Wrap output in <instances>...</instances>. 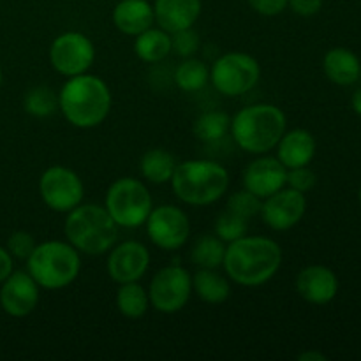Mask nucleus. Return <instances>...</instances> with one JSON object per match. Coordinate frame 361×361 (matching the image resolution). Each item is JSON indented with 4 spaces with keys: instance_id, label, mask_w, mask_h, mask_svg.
I'll return each instance as SVG.
<instances>
[{
    "instance_id": "nucleus-32",
    "label": "nucleus",
    "mask_w": 361,
    "mask_h": 361,
    "mask_svg": "<svg viewBox=\"0 0 361 361\" xmlns=\"http://www.w3.org/2000/svg\"><path fill=\"white\" fill-rule=\"evenodd\" d=\"M197 49H200V35L192 28L171 34V51H175L178 56L189 59V56H194Z\"/></svg>"
},
{
    "instance_id": "nucleus-2",
    "label": "nucleus",
    "mask_w": 361,
    "mask_h": 361,
    "mask_svg": "<svg viewBox=\"0 0 361 361\" xmlns=\"http://www.w3.org/2000/svg\"><path fill=\"white\" fill-rule=\"evenodd\" d=\"M59 109L71 126L92 129L109 115L111 92L99 76L78 74L63 83L59 94Z\"/></svg>"
},
{
    "instance_id": "nucleus-11",
    "label": "nucleus",
    "mask_w": 361,
    "mask_h": 361,
    "mask_svg": "<svg viewBox=\"0 0 361 361\" xmlns=\"http://www.w3.org/2000/svg\"><path fill=\"white\" fill-rule=\"evenodd\" d=\"M39 194L48 208L67 214L83 201V182L80 176L63 166H51L39 178Z\"/></svg>"
},
{
    "instance_id": "nucleus-34",
    "label": "nucleus",
    "mask_w": 361,
    "mask_h": 361,
    "mask_svg": "<svg viewBox=\"0 0 361 361\" xmlns=\"http://www.w3.org/2000/svg\"><path fill=\"white\" fill-rule=\"evenodd\" d=\"M316 173L309 169V166H300V168L288 169V185L298 192H309L316 185Z\"/></svg>"
},
{
    "instance_id": "nucleus-16",
    "label": "nucleus",
    "mask_w": 361,
    "mask_h": 361,
    "mask_svg": "<svg viewBox=\"0 0 361 361\" xmlns=\"http://www.w3.org/2000/svg\"><path fill=\"white\" fill-rule=\"evenodd\" d=\"M288 182V168L277 157H263L250 162L243 171V189L256 194L261 200L284 189Z\"/></svg>"
},
{
    "instance_id": "nucleus-35",
    "label": "nucleus",
    "mask_w": 361,
    "mask_h": 361,
    "mask_svg": "<svg viewBox=\"0 0 361 361\" xmlns=\"http://www.w3.org/2000/svg\"><path fill=\"white\" fill-rule=\"evenodd\" d=\"M289 0H247L250 7L261 16H277L288 7Z\"/></svg>"
},
{
    "instance_id": "nucleus-20",
    "label": "nucleus",
    "mask_w": 361,
    "mask_h": 361,
    "mask_svg": "<svg viewBox=\"0 0 361 361\" xmlns=\"http://www.w3.org/2000/svg\"><path fill=\"white\" fill-rule=\"evenodd\" d=\"M277 159L288 169L309 166L316 155V140L305 129H293L282 134L277 143Z\"/></svg>"
},
{
    "instance_id": "nucleus-41",
    "label": "nucleus",
    "mask_w": 361,
    "mask_h": 361,
    "mask_svg": "<svg viewBox=\"0 0 361 361\" xmlns=\"http://www.w3.org/2000/svg\"><path fill=\"white\" fill-rule=\"evenodd\" d=\"M358 197H360V203H361V187H360V192H358Z\"/></svg>"
},
{
    "instance_id": "nucleus-10",
    "label": "nucleus",
    "mask_w": 361,
    "mask_h": 361,
    "mask_svg": "<svg viewBox=\"0 0 361 361\" xmlns=\"http://www.w3.org/2000/svg\"><path fill=\"white\" fill-rule=\"evenodd\" d=\"M95 60V46L81 32H63L49 48V63L66 78L87 73Z\"/></svg>"
},
{
    "instance_id": "nucleus-27",
    "label": "nucleus",
    "mask_w": 361,
    "mask_h": 361,
    "mask_svg": "<svg viewBox=\"0 0 361 361\" xmlns=\"http://www.w3.org/2000/svg\"><path fill=\"white\" fill-rule=\"evenodd\" d=\"M210 80V71L203 60H197L194 56L183 60L175 71V83L178 85L180 90L183 92H200L207 87Z\"/></svg>"
},
{
    "instance_id": "nucleus-38",
    "label": "nucleus",
    "mask_w": 361,
    "mask_h": 361,
    "mask_svg": "<svg viewBox=\"0 0 361 361\" xmlns=\"http://www.w3.org/2000/svg\"><path fill=\"white\" fill-rule=\"evenodd\" d=\"M300 361H326L328 358L323 355V353H317V351H307V353H302V355L298 356Z\"/></svg>"
},
{
    "instance_id": "nucleus-18",
    "label": "nucleus",
    "mask_w": 361,
    "mask_h": 361,
    "mask_svg": "<svg viewBox=\"0 0 361 361\" xmlns=\"http://www.w3.org/2000/svg\"><path fill=\"white\" fill-rule=\"evenodd\" d=\"M155 23L168 34L192 28L201 14V0H155Z\"/></svg>"
},
{
    "instance_id": "nucleus-6",
    "label": "nucleus",
    "mask_w": 361,
    "mask_h": 361,
    "mask_svg": "<svg viewBox=\"0 0 361 361\" xmlns=\"http://www.w3.org/2000/svg\"><path fill=\"white\" fill-rule=\"evenodd\" d=\"M27 271L39 288L56 291L73 284L81 271L80 252L69 242L49 240L35 245L27 259Z\"/></svg>"
},
{
    "instance_id": "nucleus-24",
    "label": "nucleus",
    "mask_w": 361,
    "mask_h": 361,
    "mask_svg": "<svg viewBox=\"0 0 361 361\" xmlns=\"http://www.w3.org/2000/svg\"><path fill=\"white\" fill-rule=\"evenodd\" d=\"M176 164L171 154L164 148H154V150H148L147 154L141 157V175L152 183H166L171 180L173 171H175Z\"/></svg>"
},
{
    "instance_id": "nucleus-9",
    "label": "nucleus",
    "mask_w": 361,
    "mask_h": 361,
    "mask_svg": "<svg viewBox=\"0 0 361 361\" xmlns=\"http://www.w3.org/2000/svg\"><path fill=\"white\" fill-rule=\"evenodd\" d=\"M192 295V275L180 264L161 268L152 277L148 288L150 305L162 314H175L182 310Z\"/></svg>"
},
{
    "instance_id": "nucleus-22",
    "label": "nucleus",
    "mask_w": 361,
    "mask_h": 361,
    "mask_svg": "<svg viewBox=\"0 0 361 361\" xmlns=\"http://www.w3.org/2000/svg\"><path fill=\"white\" fill-rule=\"evenodd\" d=\"M192 289L204 303H224L231 295V286L224 275L212 268H200L192 277Z\"/></svg>"
},
{
    "instance_id": "nucleus-12",
    "label": "nucleus",
    "mask_w": 361,
    "mask_h": 361,
    "mask_svg": "<svg viewBox=\"0 0 361 361\" xmlns=\"http://www.w3.org/2000/svg\"><path fill=\"white\" fill-rule=\"evenodd\" d=\"M150 242L162 250H176L185 245L190 235V221L185 212L173 204L152 208L147 219Z\"/></svg>"
},
{
    "instance_id": "nucleus-7",
    "label": "nucleus",
    "mask_w": 361,
    "mask_h": 361,
    "mask_svg": "<svg viewBox=\"0 0 361 361\" xmlns=\"http://www.w3.org/2000/svg\"><path fill=\"white\" fill-rule=\"evenodd\" d=\"M104 208L118 228H140L147 222L154 200L143 182L136 178H118L106 192Z\"/></svg>"
},
{
    "instance_id": "nucleus-23",
    "label": "nucleus",
    "mask_w": 361,
    "mask_h": 361,
    "mask_svg": "<svg viewBox=\"0 0 361 361\" xmlns=\"http://www.w3.org/2000/svg\"><path fill=\"white\" fill-rule=\"evenodd\" d=\"M134 51H136L137 59L147 63L162 62L171 53V34L162 28L150 27L148 30L136 35Z\"/></svg>"
},
{
    "instance_id": "nucleus-3",
    "label": "nucleus",
    "mask_w": 361,
    "mask_h": 361,
    "mask_svg": "<svg viewBox=\"0 0 361 361\" xmlns=\"http://www.w3.org/2000/svg\"><path fill=\"white\" fill-rule=\"evenodd\" d=\"M169 182L182 203L207 207L224 196L229 187V173L219 162L194 159L176 164Z\"/></svg>"
},
{
    "instance_id": "nucleus-19",
    "label": "nucleus",
    "mask_w": 361,
    "mask_h": 361,
    "mask_svg": "<svg viewBox=\"0 0 361 361\" xmlns=\"http://www.w3.org/2000/svg\"><path fill=\"white\" fill-rule=\"evenodd\" d=\"M113 23L122 34L136 37L154 27V6L148 0H120L113 9Z\"/></svg>"
},
{
    "instance_id": "nucleus-31",
    "label": "nucleus",
    "mask_w": 361,
    "mask_h": 361,
    "mask_svg": "<svg viewBox=\"0 0 361 361\" xmlns=\"http://www.w3.org/2000/svg\"><path fill=\"white\" fill-rule=\"evenodd\" d=\"M261 207H263V200L257 197L256 194L249 192L247 189L238 190V192L233 194L228 200V210H231L233 214L240 215V217L250 221L252 217L261 214Z\"/></svg>"
},
{
    "instance_id": "nucleus-42",
    "label": "nucleus",
    "mask_w": 361,
    "mask_h": 361,
    "mask_svg": "<svg viewBox=\"0 0 361 361\" xmlns=\"http://www.w3.org/2000/svg\"><path fill=\"white\" fill-rule=\"evenodd\" d=\"M360 76H361V74H360Z\"/></svg>"
},
{
    "instance_id": "nucleus-29",
    "label": "nucleus",
    "mask_w": 361,
    "mask_h": 361,
    "mask_svg": "<svg viewBox=\"0 0 361 361\" xmlns=\"http://www.w3.org/2000/svg\"><path fill=\"white\" fill-rule=\"evenodd\" d=\"M23 108L28 115L46 118L59 109V95L49 87H34L27 92L23 99Z\"/></svg>"
},
{
    "instance_id": "nucleus-5",
    "label": "nucleus",
    "mask_w": 361,
    "mask_h": 361,
    "mask_svg": "<svg viewBox=\"0 0 361 361\" xmlns=\"http://www.w3.org/2000/svg\"><path fill=\"white\" fill-rule=\"evenodd\" d=\"M67 242L81 254L101 256L111 250L118 238V226L104 207L78 204L67 212L63 224Z\"/></svg>"
},
{
    "instance_id": "nucleus-37",
    "label": "nucleus",
    "mask_w": 361,
    "mask_h": 361,
    "mask_svg": "<svg viewBox=\"0 0 361 361\" xmlns=\"http://www.w3.org/2000/svg\"><path fill=\"white\" fill-rule=\"evenodd\" d=\"M13 274V256L9 250L0 247V284Z\"/></svg>"
},
{
    "instance_id": "nucleus-26",
    "label": "nucleus",
    "mask_w": 361,
    "mask_h": 361,
    "mask_svg": "<svg viewBox=\"0 0 361 361\" xmlns=\"http://www.w3.org/2000/svg\"><path fill=\"white\" fill-rule=\"evenodd\" d=\"M226 242H222L217 235H203L196 240L190 259L197 268H212L217 270L224 263Z\"/></svg>"
},
{
    "instance_id": "nucleus-39",
    "label": "nucleus",
    "mask_w": 361,
    "mask_h": 361,
    "mask_svg": "<svg viewBox=\"0 0 361 361\" xmlns=\"http://www.w3.org/2000/svg\"><path fill=\"white\" fill-rule=\"evenodd\" d=\"M353 109H355L356 113L361 116V88L355 92V95H353Z\"/></svg>"
},
{
    "instance_id": "nucleus-14",
    "label": "nucleus",
    "mask_w": 361,
    "mask_h": 361,
    "mask_svg": "<svg viewBox=\"0 0 361 361\" xmlns=\"http://www.w3.org/2000/svg\"><path fill=\"white\" fill-rule=\"evenodd\" d=\"M150 252L143 243L127 240L111 247L108 257V274L116 284L137 282L148 270Z\"/></svg>"
},
{
    "instance_id": "nucleus-28",
    "label": "nucleus",
    "mask_w": 361,
    "mask_h": 361,
    "mask_svg": "<svg viewBox=\"0 0 361 361\" xmlns=\"http://www.w3.org/2000/svg\"><path fill=\"white\" fill-rule=\"evenodd\" d=\"M231 127V118L228 113L219 111V109H210V111L201 113L194 122V134L200 137L201 141H219L229 133Z\"/></svg>"
},
{
    "instance_id": "nucleus-36",
    "label": "nucleus",
    "mask_w": 361,
    "mask_h": 361,
    "mask_svg": "<svg viewBox=\"0 0 361 361\" xmlns=\"http://www.w3.org/2000/svg\"><path fill=\"white\" fill-rule=\"evenodd\" d=\"M288 7H291L293 13H296L298 16L309 18L319 13L323 7V0H289Z\"/></svg>"
},
{
    "instance_id": "nucleus-15",
    "label": "nucleus",
    "mask_w": 361,
    "mask_h": 361,
    "mask_svg": "<svg viewBox=\"0 0 361 361\" xmlns=\"http://www.w3.org/2000/svg\"><path fill=\"white\" fill-rule=\"evenodd\" d=\"M39 284L28 271H14L2 282L0 305L13 317H25L39 305Z\"/></svg>"
},
{
    "instance_id": "nucleus-17",
    "label": "nucleus",
    "mask_w": 361,
    "mask_h": 361,
    "mask_svg": "<svg viewBox=\"0 0 361 361\" xmlns=\"http://www.w3.org/2000/svg\"><path fill=\"white\" fill-rule=\"evenodd\" d=\"M296 291L305 302L326 305L337 296L338 279L330 268L323 264H310L296 277Z\"/></svg>"
},
{
    "instance_id": "nucleus-8",
    "label": "nucleus",
    "mask_w": 361,
    "mask_h": 361,
    "mask_svg": "<svg viewBox=\"0 0 361 361\" xmlns=\"http://www.w3.org/2000/svg\"><path fill=\"white\" fill-rule=\"evenodd\" d=\"M261 67L254 56L243 51H229L219 56L210 69V81L219 94L238 97L257 85Z\"/></svg>"
},
{
    "instance_id": "nucleus-1",
    "label": "nucleus",
    "mask_w": 361,
    "mask_h": 361,
    "mask_svg": "<svg viewBox=\"0 0 361 361\" xmlns=\"http://www.w3.org/2000/svg\"><path fill=\"white\" fill-rule=\"evenodd\" d=\"M281 264L282 249L275 240L245 235L226 245L222 267L233 282L256 288L271 281Z\"/></svg>"
},
{
    "instance_id": "nucleus-25",
    "label": "nucleus",
    "mask_w": 361,
    "mask_h": 361,
    "mask_svg": "<svg viewBox=\"0 0 361 361\" xmlns=\"http://www.w3.org/2000/svg\"><path fill=\"white\" fill-rule=\"evenodd\" d=\"M148 307H150V298L143 286H140L137 282L120 284L118 293H116V309L123 317L140 319L147 314Z\"/></svg>"
},
{
    "instance_id": "nucleus-4",
    "label": "nucleus",
    "mask_w": 361,
    "mask_h": 361,
    "mask_svg": "<svg viewBox=\"0 0 361 361\" xmlns=\"http://www.w3.org/2000/svg\"><path fill=\"white\" fill-rule=\"evenodd\" d=\"M229 130L242 150L267 154L277 147L286 133V115L279 106L267 102L247 106L233 116Z\"/></svg>"
},
{
    "instance_id": "nucleus-33",
    "label": "nucleus",
    "mask_w": 361,
    "mask_h": 361,
    "mask_svg": "<svg viewBox=\"0 0 361 361\" xmlns=\"http://www.w3.org/2000/svg\"><path fill=\"white\" fill-rule=\"evenodd\" d=\"M35 238L27 231H14L13 235L7 240V247L9 254L16 259H25L27 261L30 257V254L34 252L35 249Z\"/></svg>"
},
{
    "instance_id": "nucleus-21",
    "label": "nucleus",
    "mask_w": 361,
    "mask_h": 361,
    "mask_svg": "<svg viewBox=\"0 0 361 361\" xmlns=\"http://www.w3.org/2000/svg\"><path fill=\"white\" fill-rule=\"evenodd\" d=\"M323 69L328 80L341 87H349L356 83L361 74V63L358 56L348 48H334L324 55Z\"/></svg>"
},
{
    "instance_id": "nucleus-30",
    "label": "nucleus",
    "mask_w": 361,
    "mask_h": 361,
    "mask_svg": "<svg viewBox=\"0 0 361 361\" xmlns=\"http://www.w3.org/2000/svg\"><path fill=\"white\" fill-rule=\"evenodd\" d=\"M247 233H249V221L233 214L228 208L215 221V235L226 243L235 242V240L245 236Z\"/></svg>"
},
{
    "instance_id": "nucleus-40",
    "label": "nucleus",
    "mask_w": 361,
    "mask_h": 361,
    "mask_svg": "<svg viewBox=\"0 0 361 361\" xmlns=\"http://www.w3.org/2000/svg\"><path fill=\"white\" fill-rule=\"evenodd\" d=\"M0 83H2V69H0Z\"/></svg>"
},
{
    "instance_id": "nucleus-13",
    "label": "nucleus",
    "mask_w": 361,
    "mask_h": 361,
    "mask_svg": "<svg viewBox=\"0 0 361 361\" xmlns=\"http://www.w3.org/2000/svg\"><path fill=\"white\" fill-rule=\"evenodd\" d=\"M307 212V197L295 189H281L263 200L261 219L274 231H288L295 228Z\"/></svg>"
}]
</instances>
